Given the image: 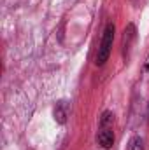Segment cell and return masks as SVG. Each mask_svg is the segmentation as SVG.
I'll list each match as a JSON object with an SVG mask.
<instances>
[{
  "instance_id": "cell-4",
  "label": "cell",
  "mask_w": 149,
  "mask_h": 150,
  "mask_svg": "<svg viewBox=\"0 0 149 150\" xmlns=\"http://www.w3.org/2000/svg\"><path fill=\"white\" fill-rule=\"evenodd\" d=\"M53 115H54V120L58 124H65L67 120V115H69V103L67 101H58L54 105V110H53Z\"/></svg>"
},
{
  "instance_id": "cell-1",
  "label": "cell",
  "mask_w": 149,
  "mask_h": 150,
  "mask_svg": "<svg viewBox=\"0 0 149 150\" xmlns=\"http://www.w3.org/2000/svg\"><path fill=\"white\" fill-rule=\"evenodd\" d=\"M114 32H116V26L114 23H109L104 30V37H102V44L98 47V52H97V65L102 67L109 56H111V51H112V42H114Z\"/></svg>"
},
{
  "instance_id": "cell-2",
  "label": "cell",
  "mask_w": 149,
  "mask_h": 150,
  "mask_svg": "<svg viewBox=\"0 0 149 150\" xmlns=\"http://www.w3.org/2000/svg\"><path fill=\"white\" fill-rule=\"evenodd\" d=\"M97 142L102 149L109 150L114 143V131L112 127H105V126H100L98 133H97Z\"/></svg>"
},
{
  "instance_id": "cell-7",
  "label": "cell",
  "mask_w": 149,
  "mask_h": 150,
  "mask_svg": "<svg viewBox=\"0 0 149 150\" xmlns=\"http://www.w3.org/2000/svg\"><path fill=\"white\" fill-rule=\"evenodd\" d=\"M148 113H149V103H148Z\"/></svg>"
},
{
  "instance_id": "cell-5",
  "label": "cell",
  "mask_w": 149,
  "mask_h": 150,
  "mask_svg": "<svg viewBox=\"0 0 149 150\" xmlns=\"http://www.w3.org/2000/svg\"><path fill=\"white\" fill-rule=\"evenodd\" d=\"M128 150H144V142L140 136H133L128 142Z\"/></svg>"
},
{
  "instance_id": "cell-6",
  "label": "cell",
  "mask_w": 149,
  "mask_h": 150,
  "mask_svg": "<svg viewBox=\"0 0 149 150\" xmlns=\"http://www.w3.org/2000/svg\"><path fill=\"white\" fill-rule=\"evenodd\" d=\"M132 2H133V5H135V7H142V5L146 4V0H132Z\"/></svg>"
},
{
  "instance_id": "cell-3",
  "label": "cell",
  "mask_w": 149,
  "mask_h": 150,
  "mask_svg": "<svg viewBox=\"0 0 149 150\" xmlns=\"http://www.w3.org/2000/svg\"><path fill=\"white\" fill-rule=\"evenodd\" d=\"M135 37H137L135 26H133V25H128V26L125 28V35H123V54H125V56H128V52H130V49H132V44H133Z\"/></svg>"
}]
</instances>
